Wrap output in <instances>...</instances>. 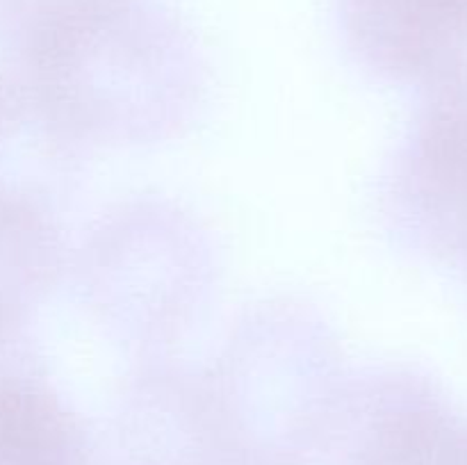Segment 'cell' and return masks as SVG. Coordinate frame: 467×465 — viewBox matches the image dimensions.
<instances>
[{"mask_svg": "<svg viewBox=\"0 0 467 465\" xmlns=\"http://www.w3.org/2000/svg\"><path fill=\"white\" fill-rule=\"evenodd\" d=\"M415 240L467 269V59L431 80L397 171Z\"/></svg>", "mask_w": 467, "mask_h": 465, "instance_id": "1", "label": "cell"}, {"mask_svg": "<svg viewBox=\"0 0 467 465\" xmlns=\"http://www.w3.org/2000/svg\"><path fill=\"white\" fill-rule=\"evenodd\" d=\"M356 50L400 80H436L467 55V0H345Z\"/></svg>", "mask_w": 467, "mask_h": 465, "instance_id": "2", "label": "cell"}, {"mask_svg": "<svg viewBox=\"0 0 467 465\" xmlns=\"http://www.w3.org/2000/svg\"><path fill=\"white\" fill-rule=\"evenodd\" d=\"M340 465H467V422L431 383L401 378L347 431Z\"/></svg>", "mask_w": 467, "mask_h": 465, "instance_id": "3", "label": "cell"}]
</instances>
